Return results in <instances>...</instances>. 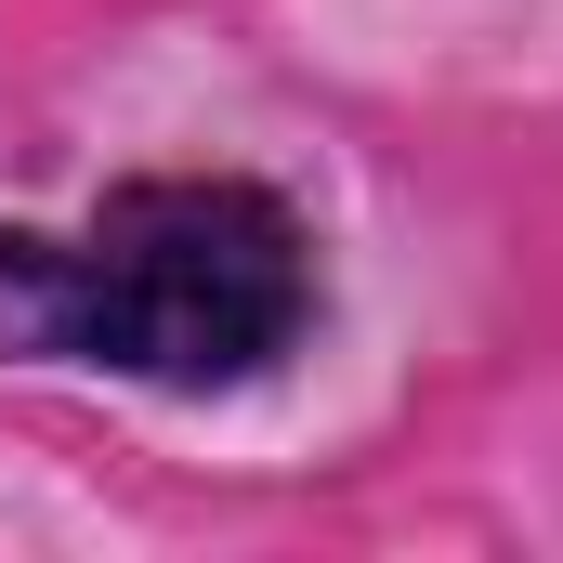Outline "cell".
Returning <instances> with one entry per match:
<instances>
[{"label":"cell","mask_w":563,"mask_h":563,"mask_svg":"<svg viewBox=\"0 0 563 563\" xmlns=\"http://www.w3.org/2000/svg\"><path fill=\"white\" fill-rule=\"evenodd\" d=\"M328 314L314 223L263 170H119L79 223H0V354L132 394H250Z\"/></svg>","instance_id":"obj_1"}]
</instances>
